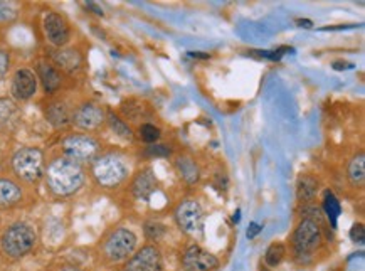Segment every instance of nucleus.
<instances>
[{
	"mask_svg": "<svg viewBox=\"0 0 365 271\" xmlns=\"http://www.w3.org/2000/svg\"><path fill=\"white\" fill-rule=\"evenodd\" d=\"M45 181H48L49 189L56 196L67 197L78 192L81 189V185L85 184V172H83L81 165L78 162H74V160L67 157L56 159L48 167Z\"/></svg>",
	"mask_w": 365,
	"mask_h": 271,
	"instance_id": "obj_1",
	"label": "nucleus"
},
{
	"mask_svg": "<svg viewBox=\"0 0 365 271\" xmlns=\"http://www.w3.org/2000/svg\"><path fill=\"white\" fill-rule=\"evenodd\" d=\"M36 243V232L25 223H15L3 232L2 250L10 258H22L29 253Z\"/></svg>",
	"mask_w": 365,
	"mask_h": 271,
	"instance_id": "obj_2",
	"label": "nucleus"
},
{
	"mask_svg": "<svg viewBox=\"0 0 365 271\" xmlns=\"http://www.w3.org/2000/svg\"><path fill=\"white\" fill-rule=\"evenodd\" d=\"M127 163L118 155H103L93 163V177L103 187H115L127 179Z\"/></svg>",
	"mask_w": 365,
	"mask_h": 271,
	"instance_id": "obj_3",
	"label": "nucleus"
},
{
	"mask_svg": "<svg viewBox=\"0 0 365 271\" xmlns=\"http://www.w3.org/2000/svg\"><path fill=\"white\" fill-rule=\"evenodd\" d=\"M12 169L22 181L36 182L44 170L43 152L39 148H22L14 155Z\"/></svg>",
	"mask_w": 365,
	"mask_h": 271,
	"instance_id": "obj_4",
	"label": "nucleus"
},
{
	"mask_svg": "<svg viewBox=\"0 0 365 271\" xmlns=\"http://www.w3.org/2000/svg\"><path fill=\"white\" fill-rule=\"evenodd\" d=\"M322 243L320 226L313 219H303L295 229L293 234V244H295L296 257L306 258L311 257L315 250Z\"/></svg>",
	"mask_w": 365,
	"mask_h": 271,
	"instance_id": "obj_5",
	"label": "nucleus"
},
{
	"mask_svg": "<svg viewBox=\"0 0 365 271\" xmlns=\"http://www.w3.org/2000/svg\"><path fill=\"white\" fill-rule=\"evenodd\" d=\"M136 248V236L130 229H116L105 241V254L112 261H123L130 258Z\"/></svg>",
	"mask_w": 365,
	"mask_h": 271,
	"instance_id": "obj_6",
	"label": "nucleus"
},
{
	"mask_svg": "<svg viewBox=\"0 0 365 271\" xmlns=\"http://www.w3.org/2000/svg\"><path fill=\"white\" fill-rule=\"evenodd\" d=\"M176 221L187 234H200L204 229V211L199 202L192 199L180 202L176 211Z\"/></svg>",
	"mask_w": 365,
	"mask_h": 271,
	"instance_id": "obj_7",
	"label": "nucleus"
},
{
	"mask_svg": "<svg viewBox=\"0 0 365 271\" xmlns=\"http://www.w3.org/2000/svg\"><path fill=\"white\" fill-rule=\"evenodd\" d=\"M63 150L67 159L74 162H88L93 160L100 152V145L96 140L86 135H70L64 139Z\"/></svg>",
	"mask_w": 365,
	"mask_h": 271,
	"instance_id": "obj_8",
	"label": "nucleus"
},
{
	"mask_svg": "<svg viewBox=\"0 0 365 271\" xmlns=\"http://www.w3.org/2000/svg\"><path fill=\"white\" fill-rule=\"evenodd\" d=\"M182 266L185 271H212L218 268L219 261L214 254L194 244L184 253Z\"/></svg>",
	"mask_w": 365,
	"mask_h": 271,
	"instance_id": "obj_9",
	"label": "nucleus"
},
{
	"mask_svg": "<svg viewBox=\"0 0 365 271\" xmlns=\"http://www.w3.org/2000/svg\"><path fill=\"white\" fill-rule=\"evenodd\" d=\"M123 271H162V254L155 246H145L127 263Z\"/></svg>",
	"mask_w": 365,
	"mask_h": 271,
	"instance_id": "obj_10",
	"label": "nucleus"
},
{
	"mask_svg": "<svg viewBox=\"0 0 365 271\" xmlns=\"http://www.w3.org/2000/svg\"><path fill=\"white\" fill-rule=\"evenodd\" d=\"M44 32L49 43L58 46V48L66 44L70 39V26L56 12H49L44 17Z\"/></svg>",
	"mask_w": 365,
	"mask_h": 271,
	"instance_id": "obj_11",
	"label": "nucleus"
},
{
	"mask_svg": "<svg viewBox=\"0 0 365 271\" xmlns=\"http://www.w3.org/2000/svg\"><path fill=\"white\" fill-rule=\"evenodd\" d=\"M37 90L36 74L28 68H22L14 74L12 79V94L17 100H29Z\"/></svg>",
	"mask_w": 365,
	"mask_h": 271,
	"instance_id": "obj_12",
	"label": "nucleus"
},
{
	"mask_svg": "<svg viewBox=\"0 0 365 271\" xmlns=\"http://www.w3.org/2000/svg\"><path fill=\"white\" fill-rule=\"evenodd\" d=\"M105 120V113L98 105L93 103H86L81 108H78V112L74 113L73 121L78 128L81 130H94L98 128Z\"/></svg>",
	"mask_w": 365,
	"mask_h": 271,
	"instance_id": "obj_13",
	"label": "nucleus"
},
{
	"mask_svg": "<svg viewBox=\"0 0 365 271\" xmlns=\"http://www.w3.org/2000/svg\"><path fill=\"white\" fill-rule=\"evenodd\" d=\"M155 185H157V179H155L154 172L145 170L138 174V177L135 179L132 190L138 199H148L154 194Z\"/></svg>",
	"mask_w": 365,
	"mask_h": 271,
	"instance_id": "obj_14",
	"label": "nucleus"
},
{
	"mask_svg": "<svg viewBox=\"0 0 365 271\" xmlns=\"http://www.w3.org/2000/svg\"><path fill=\"white\" fill-rule=\"evenodd\" d=\"M22 197V190L15 182L7 181V179H0V209L10 208V205L17 204Z\"/></svg>",
	"mask_w": 365,
	"mask_h": 271,
	"instance_id": "obj_15",
	"label": "nucleus"
},
{
	"mask_svg": "<svg viewBox=\"0 0 365 271\" xmlns=\"http://www.w3.org/2000/svg\"><path fill=\"white\" fill-rule=\"evenodd\" d=\"M37 70H39V76H41V79H43V85H44L45 91L52 93V91L58 90V88L61 86V76L56 68H52L51 64H48V63H39Z\"/></svg>",
	"mask_w": 365,
	"mask_h": 271,
	"instance_id": "obj_16",
	"label": "nucleus"
},
{
	"mask_svg": "<svg viewBox=\"0 0 365 271\" xmlns=\"http://www.w3.org/2000/svg\"><path fill=\"white\" fill-rule=\"evenodd\" d=\"M17 117L19 108L15 106L14 101L0 100V132L12 128L15 121H17Z\"/></svg>",
	"mask_w": 365,
	"mask_h": 271,
	"instance_id": "obj_17",
	"label": "nucleus"
},
{
	"mask_svg": "<svg viewBox=\"0 0 365 271\" xmlns=\"http://www.w3.org/2000/svg\"><path fill=\"white\" fill-rule=\"evenodd\" d=\"M176 167L187 184H196L199 181V167L190 157H178L176 162Z\"/></svg>",
	"mask_w": 365,
	"mask_h": 271,
	"instance_id": "obj_18",
	"label": "nucleus"
},
{
	"mask_svg": "<svg viewBox=\"0 0 365 271\" xmlns=\"http://www.w3.org/2000/svg\"><path fill=\"white\" fill-rule=\"evenodd\" d=\"M296 192L300 201H311L318 192V181L311 175H302L296 184Z\"/></svg>",
	"mask_w": 365,
	"mask_h": 271,
	"instance_id": "obj_19",
	"label": "nucleus"
},
{
	"mask_svg": "<svg viewBox=\"0 0 365 271\" xmlns=\"http://www.w3.org/2000/svg\"><path fill=\"white\" fill-rule=\"evenodd\" d=\"M52 56H54V61L63 68V70L74 71L78 70L79 64H81V56H79L76 51H73V49H63V51L54 52Z\"/></svg>",
	"mask_w": 365,
	"mask_h": 271,
	"instance_id": "obj_20",
	"label": "nucleus"
},
{
	"mask_svg": "<svg viewBox=\"0 0 365 271\" xmlns=\"http://www.w3.org/2000/svg\"><path fill=\"white\" fill-rule=\"evenodd\" d=\"M323 211H325L326 217H328L330 224L335 228L338 216L342 214V205L337 197L332 194V190H325V196H323Z\"/></svg>",
	"mask_w": 365,
	"mask_h": 271,
	"instance_id": "obj_21",
	"label": "nucleus"
},
{
	"mask_svg": "<svg viewBox=\"0 0 365 271\" xmlns=\"http://www.w3.org/2000/svg\"><path fill=\"white\" fill-rule=\"evenodd\" d=\"M348 179L353 185H362L365 181V155L359 154L348 163Z\"/></svg>",
	"mask_w": 365,
	"mask_h": 271,
	"instance_id": "obj_22",
	"label": "nucleus"
},
{
	"mask_svg": "<svg viewBox=\"0 0 365 271\" xmlns=\"http://www.w3.org/2000/svg\"><path fill=\"white\" fill-rule=\"evenodd\" d=\"M45 114H48V120L51 121L54 127H63V125H66L67 120H70L67 108L64 105H61V103H54V105L49 106Z\"/></svg>",
	"mask_w": 365,
	"mask_h": 271,
	"instance_id": "obj_23",
	"label": "nucleus"
},
{
	"mask_svg": "<svg viewBox=\"0 0 365 271\" xmlns=\"http://www.w3.org/2000/svg\"><path fill=\"white\" fill-rule=\"evenodd\" d=\"M284 254H286V248H284L281 243H273L264 254L266 265L278 266L284 259Z\"/></svg>",
	"mask_w": 365,
	"mask_h": 271,
	"instance_id": "obj_24",
	"label": "nucleus"
},
{
	"mask_svg": "<svg viewBox=\"0 0 365 271\" xmlns=\"http://www.w3.org/2000/svg\"><path fill=\"white\" fill-rule=\"evenodd\" d=\"M108 120H110V125H112L113 132H116L118 135H120V137H123V139H128V140L132 139V137H133L132 130L128 128V125H125L123 121L120 120V118L115 117V114H113V113H110Z\"/></svg>",
	"mask_w": 365,
	"mask_h": 271,
	"instance_id": "obj_25",
	"label": "nucleus"
},
{
	"mask_svg": "<svg viewBox=\"0 0 365 271\" xmlns=\"http://www.w3.org/2000/svg\"><path fill=\"white\" fill-rule=\"evenodd\" d=\"M145 232L147 238L157 241V239H160L162 236L165 234V226H163L162 223H158V221H148L145 224Z\"/></svg>",
	"mask_w": 365,
	"mask_h": 271,
	"instance_id": "obj_26",
	"label": "nucleus"
},
{
	"mask_svg": "<svg viewBox=\"0 0 365 271\" xmlns=\"http://www.w3.org/2000/svg\"><path fill=\"white\" fill-rule=\"evenodd\" d=\"M140 135H142V139L145 140L147 143H155L160 139V130L155 127V125L147 123L140 128Z\"/></svg>",
	"mask_w": 365,
	"mask_h": 271,
	"instance_id": "obj_27",
	"label": "nucleus"
},
{
	"mask_svg": "<svg viewBox=\"0 0 365 271\" xmlns=\"http://www.w3.org/2000/svg\"><path fill=\"white\" fill-rule=\"evenodd\" d=\"M15 17V9L10 2H0V21H10Z\"/></svg>",
	"mask_w": 365,
	"mask_h": 271,
	"instance_id": "obj_28",
	"label": "nucleus"
},
{
	"mask_svg": "<svg viewBox=\"0 0 365 271\" xmlns=\"http://www.w3.org/2000/svg\"><path fill=\"white\" fill-rule=\"evenodd\" d=\"M351 238L353 243L364 244L365 241V232H364V226L362 224H353L351 229Z\"/></svg>",
	"mask_w": 365,
	"mask_h": 271,
	"instance_id": "obj_29",
	"label": "nucleus"
},
{
	"mask_svg": "<svg viewBox=\"0 0 365 271\" xmlns=\"http://www.w3.org/2000/svg\"><path fill=\"white\" fill-rule=\"evenodd\" d=\"M150 155H155V157H167L170 154V150L167 147H162V145H154V147L148 148Z\"/></svg>",
	"mask_w": 365,
	"mask_h": 271,
	"instance_id": "obj_30",
	"label": "nucleus"
},
{
	"mask_svg": "<svg viewBox=\"0 0 365 271\" xmlns=\"http://www.w3.org/2000/svg\"><path fill=\"white\" fill-rule=\"evenodd\" d=\"M7 70H9V56L3 51H0V79L6 76Z\"/></svg>",
	"mask_w": 365,
	"mask_h": 271,
	"instance_id": "obj_31",
	"label": "nucleus"
},
{
	"mask_svg": "<svg viewBox=\"0 0 365 271\" xmlns=\"http://www.w3.org/2000/svg\"><path fill=\"white\" fill-rule=\"evenodd\" d=\"M261 229H263V226H261V224H258V223H251V224H249V228H248V238H249V239H253L254 236H256L258 232L261 231Z\"/></svg>",
	"mask_w": 365,
	"mask_h": 271,
	"instance_id": "obj_32",
	"label": "nucleus"
},
{
	"mask_svg": "<svg viewBox=\"0 0 365 271\" xmlns=\"http://www.w3.org/2000/svg\"><path fill=\"white\" fill-rule=\"evenodd\" d=\"M189 56H194V57H200V59H209V57H211V56H209V54H199V52H197V54H196V52H189Z\"/></svg>",
	"mask_w": 365,
	"mask_h": 271,
	"instance_id": "obj_33",
	"label": "nucleus"
},
{
	"mask_svg": "<svg viewBox=\"0 0 365 271\" xmlns=\"http://www.w3.org/2000/svg\"><path fill=\"white\" fill-rule=\"evenodd\" d=\"M333 68H335V70H340V68H351V64H342V63H335L333 64Z\"/></svg>",
	"mask_w": 365,
	"mask_h": 271,
	"instance_id": "obj_34",
	"label": "nucleus"
},
{
	"mask_svg": "<svg viewBox=\"0 0 365 271\" xmlns=\"http://www.w3.org/2000/svg\"><path fill=\"white\" fill-rule=\"evenodd\" d=\"M298 26H303V28H311L310 21H298Z\"/></svg>",
	"mask_w": 365,
	"mask_h": 271,
	"instance_id": "obj_35",
	"label": "nucleus"
},
{
	"mask_svg": "<svg viewBox=\"0 0 365 271\" xmlns=\"http://www.w3.org/2000/svg\"><path fill=\"white\" fill-rule=\"evenodd\" d=\"M64 271H81V270H78V268H66Z\"/></svg>",
	"mask_w": 365,
	"mask_h": 271,
	"instance_id": "obj_36",
	"label": "nucleus"
},
{
	"mask_svg": "<svg viewBox=\"0 0 365 271\" xmlns=\"http://www.w3.org/2000/svg\"><path fill=\"white\" fill-rule=\"evenodd\" d=\"M261 271H269V270L266 268V266H261Z\"/></svg>",
	"mask_w": 365,
	"mask_h": 271,
	"instance_id": "obj_37",
	"label": "nucleus"
}]
</instances>
